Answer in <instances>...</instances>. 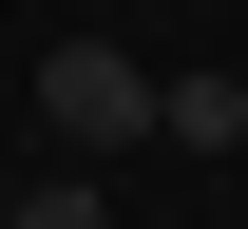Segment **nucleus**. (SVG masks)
<instances>
[{
	"label": "nucleus",
	"mask_w": 248,
	"mask_h": 229,
	"mask_svg": "<svg viewBox=\"0 0 248 229\" xmlns=\"http://www.w3.org/2000/svg\"><path fill=\"white\" fill-rule=\"evenodd\" d=\"M153 96H172V76L134 58V38H58V58H38V134H58V153H134Z\"/></svg>",
	"instance_id": "obj_1"
},
{
	"label": "nucleus",
	"mask_w": 248,
	"mask_h": 229,
	"mask_svg": "<svg viewBox=\"0 0 248 229\" xmlns=\"http://www.w3.org/2000/svg\"><path fill=\"white\" fill-rule=\"evenodd\" d=\"M153 134H191V153H248V76H172Z\"/></svg>",
	"instance_id": "obj_2"
},
{
	"label": "nucleus",
	"mask_w": 248,
	"mask_h": 229,
	"mask_svg": "<svg viewBox=\"0 0 248 229\" xmlns=\"http://www.w3.org/2000/svg\"><path fill=\"white\" fill-rule=\"evenodd\" d=\"M19 229H115V210H95V191H19Z\"/></svg>",
	"instance_id": "obj_3"
},
{
	"label": "nucleus",
	"mask_w": 248,
	"mask_h": 229,
	"mask_svg": "<svg viewBox=\"0 0 248 229\" xmlns=\"http://www.w3.org/2000/svg\"><path fill=\"white\" fill-rule=\"evenodd\" d=\"M0 229H19V191H0Z\"/></svg>",
	"instance_id": "obj_4"
}]
</instances>
